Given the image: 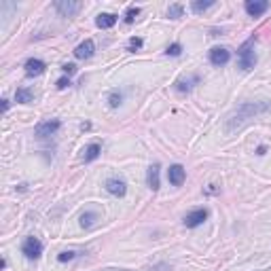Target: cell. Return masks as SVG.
Wrapping results in <instances>:
<instances>
[{
    "instance_id": "1",
    "label": "cell",
    "mask_w": 271,
    "mask_h": 271,
    "mask_svg": "<svg viewBox=\"0 0 271 271\" xmlns=\"http://www.w3.org/2000/svg\"><path fill=\"white\" fill-rule=\"evenodd\" d=\"M271 110V102L269 100H250V102H241L229 117H227L225 123V132L227 134H233L237 130H241L246 123H250L252 119L265 115V112Z\"/></svg>"
},
{
    "instance_id": "2",
    "label": "cell",
    "mask_w": 271,
    "mask_h": 271,
    "mask_svg": "<svg viewBox=\"0 0 271 271\" xmlns=\"http://www.w3.org/2000/svg\"><path fill=\"white\" fill-rule=\"evenodd\" d=\"M237 58H239V68L241 70H252L256 64V53H254V36L250 40H246L244 45L239 47L237 51Z\"/></svg>"
},
{
    "instance_id": "3",
    "label": "cell",
    "mask_w": 271,
    "mask_h": 271,
    "mask_svg": "<svg viewBox=\"0 0 271 271\" xmlns=\"http://www.w3.org/2000/svg\"><path fill=\"white\" fill-rule=\"evenodd\" d=\"M21 252L26 254V259H30V261L40 259V254H42V244H40V239H38V237H26L23 244H21Z\"/></svg>"
},
{
    "instance_id": "4",
    "label": "cell",
    "mask_w": 271,
    "mask_h": 271,
    "mask_svg": "<svg viewBox=\"0 0 271 271\" xmlns=\"http://www.w3.org/2000/svg\"><path fill=\"white\" fill-rule=\"evenodd\" d=\"M60 127H62V121L58 119H51V121H42L34 127V136L38 138H49V136H55L60 132Z\"/></svg>"
},
{
    "instance_id": "5",
    "label": "cell",
    "mask_w": 271,
    "mask_h": 271,
    "mask_svg": "<svg viewBox=\"0 0 271 271\" xmlns=\"http://www.w3.org/2000/svg\"><path fill=\"white\" fill-rule=\"evenodd\" d=\"M208 218V210L206 208H197V210H191L187 216H184V227L187 229H195V227L204 225Z\"/></svg>"
},
{
    "instance_id": "6",
    "label": "cell",
    "mask_w": 271,
    "mask_h": 271,
    "mask_svg": "<svg viewBox=\"0 0 271 271\" xmlns=\"http://www.w3.org/2000/svg\"><path fill=\"white\" fill-rule=\"evenodd\" d=\"M53 7H55V11H58L62 17H75L77 13L81 11L83 5L81 3H72V0H58Z\"/></svg>"
},
{
    "instance_id": "7",
    "label": "cell",
    "mask_w": 271,
    "mask_h": 271,
    "mask_svg": "<svg viewBox=\"0 0 271 271\" xmlns=\"http://www.w3.org/2000/svg\"><path fill=\"white\" fill-rule=\"evenodd\" d=\"M167 180L172 187H182L184 180H187V169H184L180 163H174V165H169L167 169Z\"/></svg>"
},
{
    "instance_id": "8",
    "label": "cell",
    "mask_w": 271,
    "mask_h": 271,
    "mask_svg": "<svg viewBox=\"0 0 271 271\" xmlns=\"http://www.w3.org/2000/svg\"><path fill=\"white\" fill-rule=\"evenodd\" d=\"M231 60V51L229 49H225V47H216V49H212L210 51V64L212 66H227Z\"/></svg>"
},
{
    "instance_id": "9",
    "label": "cell",
    "mask_w": 271,
    "mask_h": 271,
    "mask_svg": "<svg viewBox=\"0 0 271 271\" xmlns=\"http://www.w3.org/2000/svg\"><path fill=\"white\" fill-rule=\"evenodd\" d=\"M104 189L110 193V195H115V197H123L127 193V182L123 178H108L104 182Z\"/></svg>"
},
{
    "instance_id": "10",
    "label": "cell",
    "mask_w": 271,
    "mask_h": 271,
    "mask_svg": "<svg viewBox=\"0 0 271 271\" xmlns=\"http://www.w3.org/2000/svg\"><path fill=\"white\" fill-rule=\"evenodd\" d=\"M244 9H246V13L250 17H261L263 13H267L269 3L267 0H248V3L244 5Z\"/></svg>"
},
{
    "instance_id": "11",
    "label": "cell",
    "mask_w": 271,
    "mask_h": 271,
    "mask_svg": "<svg viewBox=\"0 0 271 271\" xmlns=\"http://www.w3.org/2000/svg\"><path fill=\"white\" fill-rule=\"evenodd\" d=\"M72 53H75V58H77V60H89L91 55L95 53V42H93L91 38L83 40L81 45H77V49H75Z\"/></svg>"
},
{
    "instance_id": "12",
    "label": "cell",
    "mask_w": 271,
    "mask_h": 271,
    "mask_svg": "<svg viewBox=\"0 0 271 271\" xmlns=\"http://www.w3.org/2000/svg\"><path fill=\"white\" fill-rule=\"evenodd\" d=\"M23 68H26L28 77H38V75H42L47 70V64L42 62V60H38V58H30V60H26Z\"/></svg>"
},
{
    "instance_id": "13",
    "label": "cell",
    "mask_w": 271,
    "mask_h": 271,
    "mask_svg": "<svg viewBox=\"0 0 271 271\" xmlns=\"http://www.w3.org/2000/svg\"><path fill=\"white\" fill-rule=\"evenodd\" d=\"M159 169H161V165H159V163H153V165L149 167V172H146V182H149L151 191H159V187H161Z\"/></svg>"
},
{
    "instance_id": "14",
    "label": "cell",
    "mask_w": 271,
    "mask_h": 271,
    "mask_svg": "<svg viewBox=\"0 0 271 271\" xmlns=\"http://www.w3.org/2000/svg\"><path fill=\"white\" fill-rule=\"evenodd\" d=\"M100 153H102V144H100V142H93V144H89V146H85V149H83L81 161L91 163V161H95L97 157H100Z\"/></svg>"
},
{
    "instance_id": "15",
    "label": "cell",
    "mask_w": 271,
    "mask_h": 271,
    "mask_svg": "<svg viewBox=\"0 0 271 271\" xmlns=\"http://www.w3.org/2000/svg\"><path fill=\"white\" fill-rule=\"evenodd\" d=\"M199 81H202V79H199V75H193V77H189V79H178L174 87H176V91L184 93V91H191Z\"/></svg>"
},
{
    "instance_id": "16",
    "label": "cell",
    "mask_w": 271,
    "mask_h": 271,
    "mask_svg": "<svg viewBox=\"0 0 271 271\" xmlns=\"http://www.w3.org/2000/svg\"><path fill=\"white\" fill-rule=\"evenodd\" d=\"M117 15H112V13H100L97 19H95V26L97 28H102V30H108V28H112L117 23Z\"/></svg>"
},
{
    "instance_id": "17",
    "label": "cell",
    "mask_w": 271,
    "mask_h": 271,
    "mask_svg": "<svg viewBox=\"0 0 271 271\" xmlns=\"http://www.w3.org/2000/svg\"><path fill=\"white\" fill-rule=\"evenodd\" d=\"M32 97H34V91L32 89H28V87H19L15 91V100L19 104H28V102H32Z\"/></svg>"
},
{
    "instance_id": "18",
    "label": "cell",
    "mask_w": 271,
    "mask_h": 271,
    "mask_svg": "<svg viewBox=\"0 0 271 271\" xmlns=\"http://www.w3.org/2000/svg\"><path fill=\"white\" fill-rule=\"evenodd\" d=\"M210 7H214V0H206V3H204V0H193V3H191V11L197 13V15H199V13H204V11H208Z\"/></svg>"
},
{
    "instance_id": "19",
    "label": "cell",
    "mask_w": 271,
    "mask_h": 271,
    "mask_svg": "<svg viewBox=\"0 0 271 271\" xmlns=\"http://www.w3.org/2000/svg\"><path fill=\"white\" fill-rule=\"evenodd\" d=\"M97 220V212H85L81 216V227L83 229H89V227H93Z\"/></svg>"
},
{
    "instance_id": "20",
    "label": "cell",
    "mask_w": 271,
    "mask_h": 271,
    "mask_svg": "<svg viewBox=\"0 0 271 271\" xmlns=\"http://www.w3.org/2000/svg\"><path fill=\"white\" fill-rule=\"evenodd\" d=\"M182 13H184V7H182V5H169V9H167V17H169V19H180V17H182Z\"/></svg>"
},
{
    "instance_id": "21",
    "label": "cell",
    "mask_w": 271,
    "mask_h": 271,
    "mask_svg": "<svg viewBox=\"0 0 271 271\" xmlns=\"http://www.w3.org/2000/svg\"><path fill=\"white\" fill-rule=\"evenodd\" d=\"M140 15V7H130V9H127L125 11V23H134V19Z\"/></svg>"
},
{
    "instance_id": "22",
    "label": "cell",
    "mask_w": 271,
    "mask_h": 271,
    "mask_svg": "<svg viewBox=\"0 0 271 271\" xmlns=\"http://www.w3.org/2000/svg\"><path fill=\"white\" fill-rule=\"evenodd\" d=\"M121 102H123V93H119V91H112V93L108 95V104H110V108H117Z\"/></svg>"
},
{
    "instance_id": "23",
    "label": "cell",
    "mask_w": 271,
    "mask_h": 271,
    "mask_svg": "<svg viewBox=\"0 0 271 271\" xmlns=\"http://www.w3.org/2000/svg\"><path fill=\"white\" fill-rule=\"evenodd\" d=\"M75 259H77V252L75 250H64V252L58 254V261L60 263H68V261H75Z\"/></svg>"
},
{
    "instance_id": "24",
    "label": "cell",
    "mask_w": 271,
    "mask_h": 271,
    "mask_svg": "<svg viewBox=\"0 0 271 271\" xmlns=\"http://www.w3.org/2000/svg\"><path fill=\"white\" fill-rule=\"evenodd\" d=\"M165 53H167V55H172V58H178V55L182 53V47H180V42H174V45H169V47L165 49Z\"/></svg>"
},
{
    "instance_id": "25",
    "label": "cell",
    "mask_w": 271,
    "mask_h": 271,
    "mask_svg": "<svg viewBox=\"0 0 271 271\" xmlns=\"http://www.w3.org/2000/svg\"><path fill=\"white\" fill-rule=\"evenodd\" d=\"M146 271H172V265H167V263H157V265L149 267Z\"/></svg>"
},
{
    "instance_id": "26",
    "label": "cell",
    "mask_w": 271,
    "mask_h": 271,
    "mask_svg": "<svg viewBox=\"0 0 271 271\" xmlns=\"http://www.w3.org/2000/svg\"><path fill=\"white\" fill-rule=\"evenodd\" d=\"M140 47H142V38L132 36V38H130V45H127V49H130V51H136V49H140Z\"/></svg>"
},
{
    "instance_id": "27",
    "label": "cell",
    "mask_w": 271,
    "mask_h": 271,
    "mask_svg": "<svg viewBox=\"0 0 271 271\" xmlns=\"http://www.w3.org/2000/svg\"><path fill=\"white\" fill-rule=\"evenodd\" d=\"M55 87H58V89H66V87H70V79H68V77H62L58 83H55Z\"/></svg>"
},
{
    "instance_id": "28",
    "label": "cell",
    "mask_w": 271,
    "mask_h": 271,
    "mask_svg": "<svg viewBox=\"0 0 271 271\" xmlns=\"http://www.w3.org/2000/svg\"><path fill=\"white\" fill-rule=\"evenodd\" d=\"M62 70H64V72L70 77V75H75V72H77V66H75V64H64V66H62Z\"/></svg>"
},
{
    "instance_id": "29",
    "label": "cell",
    "mask_w": 271,
    "mask_h": 271,
    "mask_svg": "<svg viewBox=\"0 0 271 271\" xmlns=\"http://www.w3.org/2000/svg\"><path fill=\"white\" fill-rule=\"evenodd\" d=\"M265 151H267V146H259L256 149V155H265Z\"/></svg>"
},
{
    "instance_id": "30",
    "label": "cell",
    "mask_w": 271,
    "mask_h": 271,
    "mask_svg": "<svg viewBox=\"0 0 271 271\" xmlns=\"http://www.w3.org/2000/svg\"><path fill=\"white\" fill-rule=\"evenodd\" d=\"M3 110H5V112L9 110V100H3Z\"/></svg>"
},
{
    "instance_id": "31",
    "label": "cell",
    "mask_w": 271,
    "mask_h": 271,
    "mask_svg": "<svg viewBox=\"0 0 271 271\" xmlns=\"http://www.w3.org/2000/svg\"><path fill=\"white\" fill-rule=\"evenodd\" d=\"M102 271H127V269H115V267H108V269H102Z\"/></svg>"
},
{
    "instance_id": "32",
    "label": "cell",
    "mask_w": 271,
    "mask_h": 271,
    "mask_svg": "<svg viewBox=\"0 0 271 271\" xmlns=\"http://www.w3.org/2000/svg\"><path fill=\"white\" fill-rule=\"evenodd\" d=\"M263 271H271V269H263Z\"/></svg>"
}]
</instances>
